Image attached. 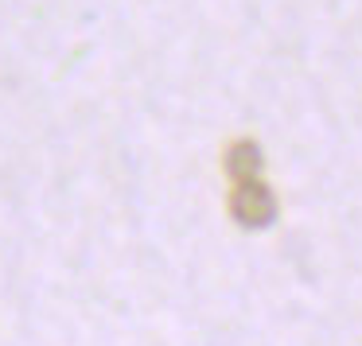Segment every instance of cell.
<instances>
[{
  "instance_id": "obj_1",
  "label": "cell",
  "mask_w": 362,
  "mask_h": 346,
  "mask_svg": "<svg viewBox=\"0 0 362 346\" xmlns=\"http://www.w3.org/2000/svg\"><path fill=\"white\" fill-rule=\"evenodd\" d=\"M230 214H234V222L245 229H265V226H273V218H276V195L269 191V183L261 179V175L238 179L234 195H230Z\"/></svg>"
},
{
  "instance_id": "obj_2",
  "label": "cell",
  "mask_w": 362,
  "mask_h": 346,
  "mask_svg": "<svg viewBox=\"0 0 362 346\" xmlns=\"http://www.w3.org/2000/svg\"><path fill=\"white\" fill-rule=\"evenodd\" d=\"M261 167H265V160H261V148L253 141H238V144H230V152H226V172H230V179H253V175H261Z\"/></svg>"
}]
</instances>
